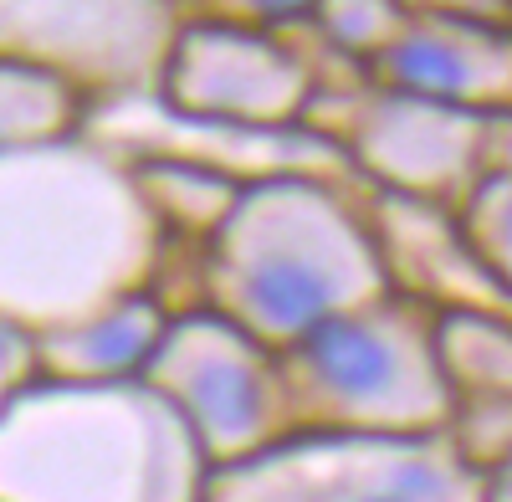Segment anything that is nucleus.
<instances>
[{
	"instance_id": "11",
	"label": "nucleus",
	"mask_w": 512,
	"mask_h": 502,
	"mask_svg": "<svg viewBox=\"0 0 512 502\" xmlns=\"http://www.w3.org/2000/svg\"><path fill=\"white\" fill-rule=\"evenodd\" d=\"M169 328V308L159 292H123V298L82 313L72 323L31 333L36 380L62 385H134Z\"/></svg>"
},
{
	"instance_id": "1",
	"label": "nucleus",
	"mask_w": 512,
	"mask_h": 502,
	"mask_svg": "<svg viewBox=\"0 0 512 502\" xmlns=\"http://www.w3.org/2000/svg\"><path fill=\"white\" fill-rule=\"evenodd\" d=\"M164 251L118 149L67 134L0 154V318L21 333L154 292Z\"/></svg>"
},
{
	"instance_id": "18",
	"label": "nucleus",
	"mask_w": 512,
	"mask_h": 502,
	"mask_svg": "<svg viewBox=\"0 0 512 502\" xmlns=\"http://www.w3.org/2000/svg\"><path fill=\"white\" fill-rule=\"evenodd\" d=\"M313 0H195L190 16L205 21H231V26H251V31H287L297 21H308Z\"/></svg>"
},
{
	"instance_id": "20",
	"label": "nucleus",
	"mask_w": 512,
	"mask_h": 502,
	"mask_svg": "<svg viewBox=\"0 0 512 502\" xmlns=\"http://www.w3.org/2000/svg\"><path fill=\"white\" fill-rule=\"evenodd\" d=\"M405 11H425V16H456V21H482V26H502L507 31V0H400Z\"/></svg>"
},
{
	"instance_id": "14",
	"label": "nucleus",
	"mask_w": 512,
	"mask_h": 502,
	"mask_svg": "<svg viewBox=\"0 0 512 502\" xmlns=\"http://www.w3.org/2000/svg\"><path fill=\"white\" fill-rule=\"evenodd\" d=\"M431 349L451 405L512 400V318L497 313H436Z\"/></svg>"
},
{
	"instance_id": "17",
	"label": "nucleus",
	"mask_w": 512,
	"mask_h": 502,
	"mask_svg": "<svg viewBox=\"0 0 512 502\" xmlns=\"http://www.w3.org/2000/svg\"><path fill=\"white\" fill-rule=\"evenodd\" d=\"M441 436L456 451L461 467H472V472L507 467V451H512V400H461V405H451Z\"/></svg>"
},
{
	"instance_id": "3",
	"label": "nucleus",
	"mask_w": 512,
	"mask_h": 502,
	"mask_svg": "<svg viewBox=\"0 0 512 502\" xmlns=\"http://www.w3.org/2000/svg\"><path fill=\"white\" fill-rule=\"evenodd\" d=\"M205 472L144 380H31L0 405V502H195Z\"/></svg>"
},
{
	"instance_id": "8",
	"label": "nucleus",
	"mask_w": 512,
	"mask_h": 502,
	"mask_svg": "<svg viewBox=\"0 0 512 502\" xmlns=\"http://www.w3.org/2000/svg\"><path fill=\"white\" fill-rule=\"evenodd\" d=\"M313 88V57L287 31L185 16L159 57V108L216 129H297Z\"/></svg>"
},
{
	"instance_id": "6",
	"label": "nucleus",
	"mask_w": 512,
	"mask_h": 502,
	"mask_svg": "<svg viewBox=\"0 0 512 502\" xmlns=\"http://www.w3.org/2000/svg\"><path fill=\"white\" fill-rule=\"evenodd\" d=\"M482 477L456 462L446 436H287L210 467L195 502H482Z\"/></svg>"
},
{
	"instance_id": "19",
	"label": "nucleus",
	"mask_w": 512,
	"mask_h": 502,
	"mask_svg": "<svg viewBox=\"0 0 512 502\" xmlns=\"http://www.w3.org/2000/svg\"><path fill=\"white\" fill-rule=\"evenodd\" d=\"M36 380V359H31V333L0 318V405H6L21 385Z\"/></svg>"
},
{
	"instance_id": "13",
	"label": "nucleus",
	"mask_w": 512,
	"mask_h": 502,
	"mask_svg": "<svg viewBox=\"0 0 512 502\" xmlns=\"http://www.w3.org/2000/svg\"><path fill=\"white\" fill-rule=\"evenodd\" d=\"M128 170H134V185L149 205V216L159 221L164 241L185 246V251H200L241 195V180L205 170V164H190V159L139 154V159H128Z\"/></svg>"
},
{
	"instance_id": "5",
	"label": "nucleus",
	"mask_w": 512,
	"mask_h": 502,
	"mask_svg": "<svg viewBox=\"0 0 512 502\" xmlns=\"http://www.w3.org/2000/svg\"><path fill=\"white\" fill-rule=\"evenodd\" d=\"M303 129L344 154L364 190L456 205L512 164V113H472L374 88L364 77L313 88Z\"/></svg>"
},
{
	"instance_id": "12",
	"label": "nucleus",
	"mask_w": 512,
	"mask_h": 502,
	"mask_svg": "<svg viewBox=\"0 0 512 502\" xmlns=\"http://www.w3.org/2000/svg\"><path fill=\"white\" fill-rule=\"evenodd\" d=\"M88 113H93V93L67 67L0 47V154L82 134Z\"/></svg>"
},
{
	"instance_id": "10",
	"label": "nucleus",
	"mask_w": 512,
	"mask_h": 502,
	"mask_svg": "<svg viewBox=\"0 0 512 502\" xmlns=\"http://www.w3.org/2000/svg\"><path fill=\"white\" fill-rule=\"evenodd\" d=\"M364 82L446 108L512 113V41L502 26L405 11L390 47L364 62Z\"/></svg>"
},
{
	"instance_id": "15",
	"label": "nucleus",
	"mask_w": 512,
	"mask_h": 502,
	"mask_svg": "<svg viewBox=\"0 0 512 502\" xmlns=\"http://www.w3.org/2000/svg\"><path fill=\"white\" fill-rule=\"evenodd\" d=\"M303 26L323 36L333 57H344L349 67L364 72V62L379 47H390V36L405 26V6L400 0H313Z\"/></svg>"
},
{
	"instance_id": "2",
	"label": "nucleus",
	"mask_w": 512,
	"mask_h": 502,
	"mask_svg": "<svg viewBox=\"0 0 512 502\" xmlns=\"http://www.w3.org/2000/svg\"><path fill=\"white\" fill-rule=\"evenodd\" d=\"M359 200L364 190L318 175L246 180L195 251V308L277 354L328 318L384 298L390 287Z\"/></svg>"
},
{
	"instance_id": "9",
	"label": "nucleus",
	"mask_w": 512,
	"mask_h": 502,
	"mask_svg": "<svg viewBox=\"0 0 512 502\" xmlns=\"http://www.w3.org/2000/svg\"><path fill=\"white\" fill-rule=\"evenodd\" d=\"M364 226L384 287L431 313H497L512 318V287L497 282L456 231V211L405 195L364 190Z\"/></svg>"
},
{
	"instance_id": "7",
	"label": "nucleus",
	"mask_w": 512,
	"mask_h": 502,
	"mask_svg": "<svg viewBox=\"0 0 512 502\" xmlns=\"http://www.w3.org/2000/svg\"><path fill=\"white\" fill-rule=\"evenodd\" d=\"M144 385L175 410L205 467H231L292 436L277 354L205 308L169 313Z\"/></svg>"
},
{
	"instance_id": "4",
	"label": "nucleus",
	"mask_w": 512,
	"mask_h": 502,
	"mask_svg": "<svg viewBox=\"0 0 512 502\" xmlns=\"http://www.w3.org/2000/svg\"><path fill=\"white\" fill-rule=\"evenodd\" d=\"M431 328V308L384 292L277 349L292 436H441L451 395L436 369Z\"/></svg>"
},
{
	"instance_id": "16",
	"label": "nucleus",
	"mask_w": 512,
	"mask_h": 502,
	"mask_svg": "<svg viewBox=\"0 0 512 502\" xmlns=\"http://www.w3.org/2000/svg\"><path fill=\"white\" fill-rule=\"evenodd\" d=\"M456 231H461L466 251H472L497 282L512 277V170L487 175L456 205Z\"/></svg>"
}]
</instances>
